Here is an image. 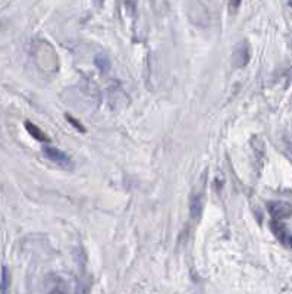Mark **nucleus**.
Returning <instances> with one entry per match:
<instances>
[{"label":"nucleus","mask_w":292,"mask_h":294,"mask_svg":"<svg viewBox=\"0 0 292 294\" xmlns=\"http://www.w3.org/2000/svg\"><path fill=\"white\" fill-rule=\"evenodd\" d=\"M43 153L46 155V158H49L50 161L54 162V163L59 165V166L67 168V166H71V163H72L67 153L62 152V150H59V149H56V147L44 146L43 147Z\"/></svg>","instance_id":"f257e3e1"},{"label":"nucleus","mask_w":292,"mask_h":294,"mask_svg":"<svg viewBox=\"0 0 292 294\" xmlns=\"http://www.w3.org/2000/svg\"><path fill=\"white\" fill-rule=\"evenodd\" d=\"M269 211L275 218H288L292 212L291 206L285 203H272L269 204Z\"/></svg>","instance_id":"f03ea898"},{"label":"nucleus","mask_w":292,"mask_h":294,"mask_svg":"<svg viewBox=\"0 0 292 294\" xmlns=\"http://www.w3.org/2000/svg\"><path fill=\"white\" fill-rule=\"evenodd\" d=\"M25 128L28 130V133L31 134L36 140H39L41 143H50V138L46 135V134L41 131L40 128L37 127V125H34V124H31V122H25Z\"/></svg>","instance_id":"7ed1b4c3"},{"label":"nucleus","mask_w":292,"mask_h":294,"mask_svg":"<svg viewBox=\"0 0 292 294\" xmlns=\"http://www.w3.org/2000/svg\"><path fill=\"white\" fill-rule=\"evenodd\" d=\"M203 204H204V196L203 193H199L192 197V201H191V216L192 219H197L203 211Z\"/></svg>","instance_id":"20e7f679"},{"label":"nucleus","mask_w":292,"mask_h":294,"mask_svg":"<svg viewBox=\"0 0 292 294\" xmlns=\"http://www.w3.org/2000/svg\"><path fill=\"white\" fill-rule=\"evenodd\" d=\"M67 120H68V122H69V124H72V125H74V127H75L77 130H80L81 133H85V128H84V127L81 125L78 121H75V118H72L71 115H67Z\"/></svg>","instance_id":"39448f33"},{"label":"nucleus","mask_w":292,"mask_h":294,"mask_svg":"<svg viewBox=\"0 0 292 294\" xmlns=\"http://www.w3.org/2000/svg\"><path fill=\"white\" fill-rule=\"evenodd\" d=\"M231 5H232L234 8H238L239 0H231Z\"/></svg>","instance_id":"423d86ee"},{"label":"nucleus","mask_w":292,"mask_h":294,"mask_svg":"<svg viewBox=\"0 0 292 294\" xmlns=\"http://www.w3.org/2000/svg\"><path fill=\"white\" fill-rule=\"evenodd\" d=\"M289 246H291V247H292V236H291V237H289Z\"/></svg>","instance_id":"0eeeda50"}]
</instances>
